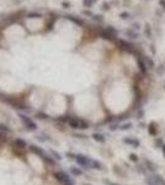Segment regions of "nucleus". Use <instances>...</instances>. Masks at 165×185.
<instances>
[{
	"label": "nucleus",
	"mask_w": 165,
	"mask_h": 185,
	"mask_svg": "<svg viewBox=\"0 0 165 185\" xmlns=\"http://www.w3.org/2000/svg\"><path fill=\"white\" fill-rule=\"evenodd\" d=\"M69 127L74 128V130H86L89 128V122L79 119V117H70V120L68 122Z\"/></svg>",
	"instance_id": "f257e3e1"
},
{
	"label": "nucleus",
	"mask_w": 165,
	"mask_h": 185,
	"mask_svg": "<svg viewBox=\"0 0 165 185\" xmlns=\"http://www.w3.org/2000/svg\"><path fill=\"white\" fill-rule=\"evenodd\" d=\"M19 117H20L21 122L23 123V126H25V128L26 130H28V131H36L37 130V123L33 121V119H31L30 116H27L26 114H22V112H20L19 114Z\"/></svg>",
	"instance_id": "f03ea898"
},
{
	"label": "nucleus",
	"mask_w": 165,
	"mask_h": 185,
	"mask_svg": "<svg viewBox=\"0 0 165 185\" xmlns=\"http://www.w3.org/2000/svg\"><path fill=\"white\" fill-rule=\"evenodd\" d=\"M54 178L61 183V184L65 185V184H72L74 185V180L70 178V175H69L67 171H63V170H59V171H55L54 174Z\"/></svg>",
	"instance_id": "7ed1b4c3"
},
{
	"label": "nucleus",
	"mask_w": 165,
	"mask_h": 185,
	"mask_svg": "<svg viewBox=\"0 0 165 185\" xmlns=\"http://www.w3.org/2000/svg\"><path fill=\"white\" fill-rule=\"evenodd\" d=\"M74 160L76 162L78 165H80L84 169H90V168H91V164H92V159H90L89 157L84 156V154H76Z\"/></svg>",
	"instance_id": "20e7f679"
},
{
	"label": "nucleus",
	"mask_w": 165,
	"mask_h": 185,
	"mask_svg": "<svg viewBox=\"0 0 165 185\" xmlns=\"http://www.w3.org/2000/svg\"><path fill=\"white\" fill-rule=\"evenodd\" d=\"M118 46H120L121 50L126 51V52H129V53H133V52H134V46H133L132 43L124 41V40H120V41H118Z\"/></svg>",
	"instance_id": "39448f33"
},
{
	"label": "nucleus",
	"mask_w": 165,
	"mask_h": 185,
	"mask_svg": "<svg viewBox=\"0 0 165 185\" xmlns=\"http://www.w3.org/2000/svg\"><path fill=\"white\" fill-rule=\"evenodd\" d=\"M28 148H30V151H31L33 154H36V156L38 157V158H42L43 156L47 154L46 151L42 149L41 147H38V146H36V144H31V146H28Z\"/></svg>",
	"instance_id": "423d86ee"
},
{
	"label": "nucleus",
	"mask_w": 165,
	"mask_h": 185,
	"mask_svg": "<svg viewBox=\"0 0 165 185\" xmlns=\"http://www.w3.org/2000/svg\"><path fill=\"white\" fill-rule=\"evenodd\" d=\"M13 146L16 147V148H19V149H25V148H27L28 144L23 138H14V141H13Z\"/></svg>",
	"instance_id": "0eeeda50"
},
{
	"label": "nucleus",
	"mask_w": 165,
	"mask_h": 185,
	"mask_svg": "<svg viewBox=\"0 0 165 185\" xmlns=\"http://www.w3.org/2000/svg\"><path fill=\"white\" fill-rule=\"evenodd\" d=\"M137 63H138V67H139L140 72H142L143 74H145V73H147V71H148V67H147V64L144 63V61H143L142 58H138Z\"/></svg>",
	"instance_id": "6e6552de"
},
{
	"label": "nucleus",
	"mask_w": 165,
	"mask_h": 185,
	"mask_svg": "<svg viewBox=\"0 0 165 185\" xmlns=\"http://www.w3.org/2000/svg\"><path fill=\"white\" fill-rule=\"evenodd\" d=\"M92 138L96 141V142H100V143H103L105 141H106V138H105V136L102 135V133H97V132H95V133H92Z\"/></svg>",
	"instance_id": "1a4fd4ad"
},
{
	"label": "nucleus",
	"mask_w": 165,
	"mask_h": 185,
	"mask_svg": "<svg viewBox=\"0 0 165 185\" xmlns=\"http://www.w3.org/2000/svg\"><path fill=\"white\" fill-rule=\"evenodd\" d=\"M49 154L53 157V158H54L57 162H61V160L63 159V156L61 154V153H59V152H57L55 149H51V151H49Z\"/></svg>",
	"instance_id": "9d476101"
},
{
	"label": "nucleus",
	"mask_w": 165,
	"mask_h": 185,
	"mask_svg": "<svg viewBox=\"0 0 165 185\" xmlns=\"http://www.w3.org/2000/svg\"><path fill=\"white\" fill-rule=\"evenodd\" d=\"M69 171H70V174L74 175V177H80V175H82V170L79 169L78 167H72V168L69 169Z\"/></svg>",
	"instance_id": "9b49d317"
},
{
	"label": "nucleus",
	"mask_w": 165,
	"mask_h": 185,
	"mask_svg": "<svg viewBox=\"0 0 165 185\" xmlns=\"http://www.w3.org/2000/svg\"><path fill=\"white\" fill-rule=\"evenodd\" d=\"M123 142L127 143V144H131L133 147H138L139 146V141L134 140V138H123Z\"/></svg>",
	"instance_id": "f8f14e48"
},
{
	"label": "nucleus",
	"mask_w": 165,
	"mask_h": 185,
	"mask_svg": "<svg viewBox=\"0 0 165 185\" xmlns=\"http://www.w3.org/2000/svg\"><path fill=\"white\" fill-rule=\"evenodd\" d=\"M100 36L102 37V38H105V40H109V41H112V40H115L116 37L115 36H112V35H110L106 30H103V31H101V33H100Z\"/></svg>",
	"instance_id": "ddd939ff"
},
{
	"label": "nucleus",
	"mask_w": 165,
	"mask_h": 185,
	"mask_svg": "<svg viewBox=\"0 0 165 185\" xmlns=\"http://www.w3.org/2000/svg\"><path fill=\"white\" fill-rule=\"evenodd\" d=\"M148 131H149V133L151 136H155L157 135V125L154 122H150L149 126H148Z\"/></svg>",
	"instance_id": "4468645a"
},
{
	"label": "nucleus",
	"mask_w": 165,
	"mask_h": 185,
	"mask_svg": "<svg viewBox=\"0 0 165 185\" xmlns=\"http://www.w3.org/2000/svg\"><path fill=\"white\" fill-rule=\"evenodd\" d=\"M126 35L128 36L129 38H132V40H136V38H138V32H136L134 30H127L126 31Z\"/></svg>",
	"instance_id": "2eb2a0df"
},
{
	"label": "nucleus",
	"mask_w": 165,
	"mask_h": 185,
	"mask_svg": "<svg viewBox=\"0 0 165 185\" xmlns=\"http://www.w3.org/2000/svg\"><path fill=\"white\" fill-rule=\"evenodd\" d=\"M142 59L144 61V63L147 64V67H148V68H154V62L151 61L150 57H148V56H144V57L142 58Z\"/></svg>",
	"instance_id": "dca6fc26"
},
{
	"label": "nucleus",
	"mask_w": 165,
	"mask_h": 185,
	"mask_svg": "<svg viewBox=\"0 0 165 185\" xmlns=\"http://www.w3.org/2000/svg\"><path fill=\"white\" fill-rule=\"evenodd\" d=\"M144 164H145V167L149 169L150 171H155L157 170V167H155V164L154 163H151L150 160H148V159H145L144 160Z\"/></svg>",
	"instance_id": "f3484780"
},
{
	"label": "nucleus",
	"mask_w": 165,
	"mask_h": 185,
	"mask_svg": "<svg viewBox=\"0 0 165 185\" xmlns=\"http://www.w3.org/2000/svg\"><path fill=\"white\" fill-rule=\"evenodd\" d=\"M70 21H73L74 24H76V25H79V26H82L84 25V21L82 20H80V19H78L76 16H67Z\"/></svg>",
	"instance_id": "a211bd4d"
},
{
	"label": "nucleus",
	"mask_w": 165,
	"mask_h": 185,
	"mask_svg": "<svg viewBox=\"0 0 165 185\" xmlns=\"http://www.w3.org/2000/svg\"><path fill=\"white\" fill-rule=\"evenodd\" d=\"M151 177H153V179H154V180H155V181H157L159 185H165V180L161 178L159 174H153Z\"/></svg>",
	"instance_id": "6ab92c4d"
},
{
	"label": "nucleus",
	"mask_w": 165,
	"mask_h": 185,
	"mask_svg": "<svg viewBox=\"0 0 165 185\" xmlns=\"http://www.w3.org/2000/svg\"><path fill=\"white\" fill-rule=\"evenodd\" d=\"M0 131L3 132V133H11V128L9 127L7 125H5V123H0Z\"/></svg>",
	"instance_id": "aec40b11"
},
{
	"label": "nucleus",
	"mask_w": 165,
	"mask_h": 185,
	"mask_svg": "<svg viewBox=\"0 0 165 185\" xmlns=\"http://www.w3.org/2000/svg\"><path fill=\"white\" fill-rule=\"evenodd\" d=\"M34 119H38V120H48L49 116L47 114H44V112H37V114L34 115Z\"/></svg>",
	"instance_id": "412c9836"
},
{
	"label": "nucleus",
	"mask_w": 165,
	"mask_h": 185,
	"mask_svg": "<svg viewBox=\"0 0 165 185\" xmlns=\"http://www.w3.org/2000/svg\"><path fill=\"white\" fill-rule=\"evenodd\" d=\"M91 168H94V169H97V170H101V169H102V165H101V163H100L99 160H95V159H92Z\"/></svg>",
	"instance_id": "4be33fe9"
},
{
	"label": "nucleus",
	"mask_w": 165,
	"mask_h": 185,
	"mask_svg": "<svg viewBox=\"0 0 165 185\" xmlns=\"http://www.w3.org/2000/svg\"><path fill=\"white\" fill-rule=\"evenodd\" d=\"M105 30H106V31H107L109 33H110V35H112V36H115V37H116V35H117V30H116V29H113L112 26H107V27H106Z\"/></svg>",
	"instance_id": "5701e85b"
},
{
	"label": "nucleus",
	"mask_w": 165,
	"mask_h": 185,
	"mask_svg": "<svg viewBox=\"0 0 165 185\" xmlns=\"http://www.w3.org/2000/svg\"><path fill=\"white\" fill-rule=\"evenodd\" d=\"M97 0H82V4H84V6L86 7H91L92 6V4L94 3H96Z\"/></svg>",
	"instance_id": "b1692460"
},
{
	"label": "nucleus",
	"mask_w": 165,
	"mask_h": 185,
	"mask_svg": "<svg viewBox=\"0 0 165 185\" xmlns=\"http://www.w3.org/2000/svg\"><path fill=\"white\" fill-rule=\"evenodd\" d=\"M145 183H147L148 185H159L158 183H157V181H155V180L153 179V177H150V178H147V179H145Z\"/></svg>",
	"instance_id": "393cba45"
},
{
	"label": "nucleus",
	"mask_w": 165,
	"mask_h": 185,
	"mask_svg": "<svg viewBox=\"0 0 165 185\" xmlns=\"http://www.w3.org/2000/svg\"><path fill=\"white\" fill-rule=\"evenodd\" d=\"M132 127V123L131 122H127V123H123L122 126H120V130H123V131H127Z\"/></svg>",
	"instance_id": "a878e982"
},
{
	"label": "nucleus",
	"mask_w": 165,
	"mask_h": 185,
	"mask_svg": "<svg viewBox=\"0 0 165 185\" xmlns=\"http://www.w3.org/2000/svg\"><path fill=\"white\" fill-rule=\"evenodd\" d=\"M92 20L97 22H101L102 21V16L101 15H92Z\"/></svg>",
	"instance_id": "bb28decb"
},
{
	"label": "nucleus",
	"mask_w": 165,
	"mask_h": 185,
	"mask_svg": "<svg viewBox=\"0 0 165 185\" xmlns=\"http://www.w3.org/2000/svg\"><path fill=\"white\" fill-rule=\"evenodd\" d=\"M120 126H118V123H111L110 125V130L111 131H115V130H118Z\"/></svg>",
	"instance_id": "cd10ccee"
},
{
	"label": "nucleus",
	"mask_w": 165,
	"mask_h": 185,
	"mask_svg": "<svg viewBox=\"0 0 165 185\" xmlns=\"http://www.w3.org/2000/svg\"><path fill=\"white\" fill-rule=\"evenodd\" d=\"M129 159H131L132 162H137V160H138L137 154H134V153H132V154H129Z\"/></svg>",
	"instance_id": "c85d7f7f"
},
{
	"label": "nucleus",
	"mask_w": 165,
	"mask_h": 185,
	"mask_svg": "<svg viewBox=\"0 0 165 185\" xmlns=\"http://www.w3.org/2000/svg\"><path fill=\"white\" fill-rule=\"evenodd\" d=\"M42 15L41 14H37V13H31V14H28V17H41Z\"/></svg>",
	"instance_id": "c756f323"
},
{
	"label": "nucleus",
	"mask_w": 165,
	"mask_h": 185,
	"mask_svg": "<svg viewBox=\"0 0 165 185\" xmlns=\"http://www.w3.org/2000/svg\"><path fill=\"white\" fill-rule=\"evenodd\" d=\"M6 133H3L1 131H0V141H6Z\"/></svg>",
	"instance_id": "7c9ffc66"
},
{
	"label": "nucleus",
	"mask_w": 165,
	"mask_h": 185,
	"mask_svg": "<svg viewBox=\"0 0 165 185\" xmlns=\"http://www.w3.org/2000/svg\"><path fill=\"white\" fill-rule=\"evenodd\" d=\"M145 33L148 37H150V27H149V25H145Z\"/></svg>",
	"instance_id": "2f4dec72"
},
{
	"label": "nucleus",
	"mask_w": 165,
	"mask_h": 185,
	"mask_svg": "<svg viewBox=\"0 0 165 185\" xmlns=\"http://www.w3.org/2000/svg\"><path fill=\"white\" fill-rule=\"evenodd\" d=\"M122 19H129V14L128 13H121V15H120Z\"/></svg>",
	"instance_id": "473e14b6"
},
{
	"label": "nucleus",
	"mask_w": 165,
	"mask_h": 185,
	"mask_svg": "<svg viewBox=\"0 0 165 185\" xmlns=\"http://www.w3.org/2000/svg\"><path fill=\"white\" fill-rule=\"evenodd\" d=\"M102 9H103V10H106V11H107V10L110 9V7H109V4H107V3H103V4H102Z\"/></svg>",
	"instance_id": "72a5a7b5"
},
{
	"label": "nucleus",
	"mask_w": 165,
	"mask_h": 185,
	"mask_svg": "<svg viewBox=\"0 0 165 185\" xmlns=\"http://www.w3.org/2000/svg\"><path fill=\"white\" fill-rule=\"evenodd\" d=\"M159 4H160V5L165 9V0H159Z\"/></svg>",
	"instance_id": "f704fd0d"
},
{
	"label": "nucleus",
	"mask_w": 165,
	"mask_h": 185,
	"mask_svg": "<svg viewBox=\"0 0 165 185\" xmlns=\"http://www.w3.org/2000/svg\"><path fill=\"white\" fill-rule=\"evenodd\" d=\"M132 26H133V29H136V30H138V29H139V25H138L137 22H136V24H133Z\"/></svg>",
	"instance_id": "c9c22d12"
},
{
	"label": "nucleus",
	"mask_w": 165,
	"mask_h": 185,
	"mask_svg": "<svg viewBox=\"0 0 165 185\" xmlns=\"http://www.w3.org/2000/svg\"><path fill=\"white\" fill-rule=\"evenodd\" d=\"M105 183H107L109 185H118V184H115V183H111V181H109V180H105Z\"/></svg>",
	"instance_id": "e433bc0d"
},
{
	"label": "nucleus",
	"mask_w": 165,
	"mask_h": 185,
	"mask_svg": "<svg viewBox=\"0 0 165 185\" xmlns=\"http://www.w3.org/2000/svg\"><path fill=\"white\" fill-rule=\"evenodd\" d=\"M62 5H63L64 7H68V6H69V3H62Z\"/></svg>",
	"instance_id": "4c0bfd02"
},
{
	"label": "nucleus",
	"mask_w": 165,
	"mask_h": 185,
	"mask_svg": "<svg viewBox=\"0 0 165 185\" xmlns=\"http://www.w3.org/2000/svg\"><path fill=\"white\" fill-rule=\"evenodd\" d=\"M161 149H163V153H164V157H165V144L161 146Z\"/></svg>",
	"instance_id": "58836bf2"
},
{
	"label": "nucleus",
	"mask_w": 165,
	"mask_h": 185,
	"mask_svg": "<svg viewBox=\"0 0 165 185\" xmlns=\"http://www.w3.org/2000/svg\"><path fill=\"white\" fill-rule=\"evenodd\" d=\"M85 185H91V184H85Z\"/></svg>",
	"instance_id": "ea45409f"
},
{
	"label": "nucleus",
	"mask_w": 165,
	"mask_h": 185,
	"mask_svg": "<svg viewBox=\"0 0 165 185\" xmlns=\"http://www.w3.org/2000/svg\"><path fill=\"white\" fill-rule=\"evenodd\" d=\"M65 185H72V184H65Z\"/></svg>",
	"instance_id": "a19ab883"
}]
</instances>
